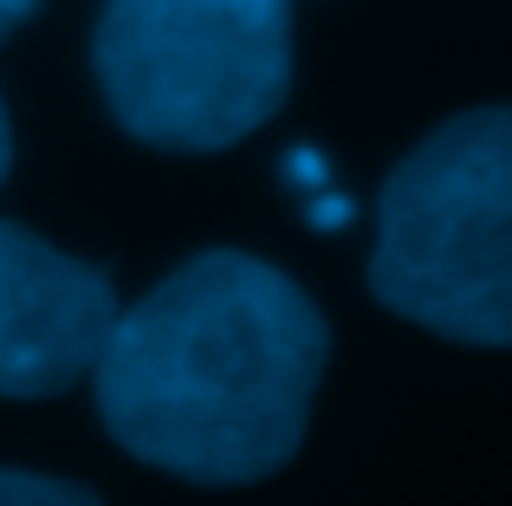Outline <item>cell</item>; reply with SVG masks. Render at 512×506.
Listing matches in <instances>:
<instances>
[{
  "label": "cell",
  "mask_w": 512,
  "mask_h": 506,
  "mask_svg": "<svg viewBox=\"0 0 512 506\" xmlns=\"http://www.w3.org/2000/svg\"><path fill=\"white\" fill-rule=\"evenodd\" d=\"M325 364L331 331L312 292L273 260L214 247L143 305H117L91 390L124 455L201 487H247L299 455Z\"/></svg>",
  "instance_id": "obj_1"
},
{
  "label": "cell",
  "mask_w": 512,
  "mask_h": 506,
  "mask_svg": "<svg viewBox=\"0 0 512 506\" xmlns=\"http://www.w3.org/2000/svg\"><path fill=\"white\" fill-rule=\"evenodd\" d=\"M370 292L435 338L512 351V104L448 117L389 169Z\"/></svg>",
  "instance_id": "obj_2"
},
{
  "label": "cell",
  "mask_w": 512,
  "mask_h": 506,
  "mask_svg": "<svg viewBox=\"0 0 512 506\" xmlns=\"http://www.w3.org/2000/svg\"><path fill=\"white\" fill-rule=\"evenodd\" d=\"M91 72L124 137L169 156L234 150L292 91V0H104Z\"/></svg>",
  "instance_id": "obj_3"
},
{
  "label": "cell",
  "mask_w": 512,
  "mask_h": 506,
  "mask_svg": "<svg viewBox=\"0 0 512 506\" xmlns=\"http://www.w3.org/2000/svg\"><path fill=\"white\" fill-rule=\"evenodd\" d=\"M117 325L104 266L72 260L20 221H0V396L39 403L91 377Z\"/></svg>",
  "instance_id": "obj_4"
},
{
  "label": "cell",
  "mask_w": 512,
  "mask_h": 506,
  "mask_svg": "<svg viewBox=\"0 0 512 506\" xmlns=\"http://www.w3.org/2000/svg\"><path fill=\"white\" fill-rule=\"evenodd\" d=\"M91 487L78 481H52V474H26V468H0V506H85Z\"/></svg>",
  "instance_id": "obj_5"
},
{
  "label": "cell",
  "mask_w": 512,
  "mask_h": 506,
  "mask_svg": "<svg viewBox=\"0 0 512 506\" xmlns=\"http://www.w3.org/2000/svg\"><path fill=\"white\" fill-rule=\"evenodd\" d=\"M312 221H318V228H344L350 208L338 202V195H318V202H312Z\"/></svg>",
  "instance_id": "obj_6"
},
{
  "label": "cell",
  "mask_w": 512,
  "mask_h": 506,
  "mask_svg": "<svg viewBox=\"0 0 512 506\" xmlns=\"http://www.w3.org/2000/svg\"><path fill=\"white\" fill-rule=\"evenodd\" d=\"M26 13H39V0H0V39H7L13 26L26 20Z\"/></svg>",
  "instance_id": "obj_7"
},
{
  "label": "cell",
  "mask_w": 512,
  "mask_h": 506,
  "mask_svg": "<svg viewBox=\"0 0 512 506\" xmlns=\"http://www.w3.org/2000/svg\"><path fill=\"white\" fill-rule=\"evenodd\" d=\"M13 169V124H7V104H0V182H7Z\"/></svg>",
  "instance_id": "obj_8"
}]
</instances>
